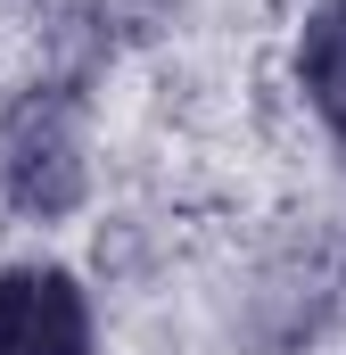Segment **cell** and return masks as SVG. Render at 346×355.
<instances>
[{
  "instance_id": "2",
  "label": "cell",
  "mask_w": 346,
  "mask_h": 355,
  "mask_svg": "<svg viewBox=\"0 0 346 355\" xmlns=\"http://www.w3.org/2000/svg\"><path fill=\"white\" fill-rule=\"evenodd\" d=\"M0 355H91V306L75 272L58 265L0 272Z\"/></svg>"
},
{
  "instance_id": "1",
  "label": "cell",
  "mask_w": 346,
  "mask_h": 355,
  "mask_svg": "<svg viewBox=\"0 0 346 355\" xmlns=\"http://www.w3.org/2000/svg\"><path fill=\"white\" fill-rule=\"evenodd\" d=\"M8 198L25 215H66L83 198V141L66 99H25L8 116Z\"/></svg>"
},
{
  "instance_id": "3",
  "label": "cell",
  "mask_w": 346,
  "mask_h": 355,
  "mask_svg": "<svg viewBox=\"0 0 346 355\" xmlns=\"http://www.w3.org/2000/svg\"><path fill=\"white\" fill-rule=\"evenodd\" d=\"M297 75L313 91V107L346 124V0H322L313 25H305V50H297Z\"/></svg>"
}]
</instances>
